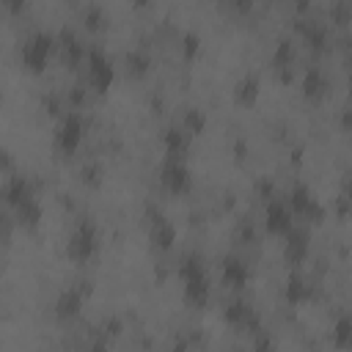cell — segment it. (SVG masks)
Masks as SVG:
<instances>
[{
    "label": "cell",
    "mask_w": 352,
    "mask_h": 352,
    "mask_svg": "<svg viewBox=\"0 0 352 352\" xmlns=\"http://www.w3.org/2000/svg\"><path fill=\"white\" fill-rule=\"evenodd\" d=\"M352 344V319L349 316H338L333 324V346L346 349Z\"/></svg>",
    "instance_id": "26"
},
{
    "label": "cell",
    "mask_w": 352,
    "mask_h": 352,
    "mask_svg": "<svg viewBox=\"0 0 352 352\" xmlns=\"http://www.w3.org/2000/svg\"><path fill=\"white\" fill-rule=\"evenodd\" d=\"M52 52H55V36H50L44 30H36V33H30L22 41V47H19V63L30 74H41L47 69Z\"/></svg>",
    "instance_id": "5"
},
{
    "label": "cell",
    "mask_w": 352,
    "mask_h": 352,
    "mask_svg": "<svg viewBox=\"0 0 352 352\" xmlns=\"http://www.w3.org/2000/svg\"><path fill=\"white\" fill-rule=\"evenodd\" d=\"M55 50L60 52V58H63V63L69 69H80L82 60H85V52H88V47L82 44V38L74 30H69V28H63L60 36L55 38Z\"/></svg>",
    "instance_id": "14"
},
{
    "label": "cell",
    "mask_w": 352,
    "mask_h": 352,
    "mask_svg": "<svg viewBox=\"0 0 352 352\" xmlns=\"http://www.w3.org/2000/svg\"><path fill=\"white\" fill-rule=\"evenodd\" d=\"M99 250V228L91 217H82L74 223L69 239H66V258L74 264H88Z\"/></svg>",
    "instance_id": "3"
},
{
    "label": "cell",
    "mask_w": 352,
    "mask_h": 352,
    "mask_svg": "<svg viewBox=\"0 0 352 352\" xmlns=\"http://www.w3.org/2000/svg\"><path fill=\"white\" fill-rule=\"evenodd\" d=\"M280 239H283V261L289 267H300L308 258V250H311V234H308V228L294 223Z\"/></svg>",
    "instance_id": "12"
},
{
    "label": "cell",
    "mask_w": 352,
    "mask_h": 352,
    "mask_svg": "<svg viewBox=\"0 0 352 352\" xmlns=\"http://www.w3.org/2000/svg\"><path fill=\"white\" fill-rule=\"evenodd\" d=\"M190 138H195V135H204V129H206V113L201 110V107H187L184 113H182V124H179Z\"/></svg>",
    "instance_id": "25"
},
{
    "label": "cell",
    "mask_w": 352,
    "mask_h": 352,
    "mask_svg": "<svg viewBox=\"0 0 352 352\" xmlns=\"http://www.w3.org/2000/svg\"><path fill=\"white\" fill-rule=\"evenodd\" d=\"M294 63H297V44L292 38H280L275 44V52H272V69H275V74H278L280 82H289L292 80Z\"/></svg>",
    "instance_id": "16"
},
{
    "label": "cell",
    "mask_w": 352,
    "mask_h": 352,
    "mask_svg": "<svg viewBox=\"0 0 352 352\" xmlns=\"http://www.w3.org/2000/svg\"><path fill=\"white\" fill-rule=\"evenodd\" d=\"M311 297H314L311 280H308L305 275H300V272H292V275L286 278V283H283V300L297 308V305L311 302Z\"/></svg>",
    "instance_id": "18"
},
{
    "label": "cell",
    "mask_w": 352,
    "mask_h": 352,
    "mask_svg": "<svg viewBox=\"0 0 352 352\" xmlns=\"http://www.w3.org/2000/svg\"><path fill=\"white\" fill-rule=\"evenodd\" d=\"M201 52V38L195 33H184L182 36V58L184 60H195Z\"/></svg>",
    "instance_id": "28"
},
{
    "label": "cell",
    "mask_w": 352,
    "mask_h": 352,
    "mask_svg": "<svg viewBox=\"0 0 352 352\" xmlns=\"http://www.w3.org/2000/svg\"><path fill=\"white\" fill-rule=\"evenodd\" d=\"M36 192H33V187H30V182L22 176V173H8V179H6V184H3V190H0V198H3V204L6 206H19L22 201H28V198H33Z\"/></svg>",
    "instance_id": "17"
},
{
    "label": "cell",
    "mask_w": 352,
    "mask_h": 352,
    "mask_svg": "<svg viewBox=\"0 0 352 352\" xmlns=\"http://www.w3.org/2000/svg\"><path fill=\"white\" fill-rule=\"evenodd\" d=\"M146 231H148V242H151V248L157 253L173 250V245H176V226L154 204L146 206Z\"/></svg>",
    "instance_id": "7"
},
{
    "label": "cell",
    "mask_w": 352,
    "mask_h": 352,
    "mask_svg": "<svg viewBox=\"0 0 352 352\" xmlns=\"http://www.w3.org/2000/svg\"><path fill=\"white\" fill-rule=\"evenodd\" d=\"M151 66H154V58L148 55V50H140V47L126 52V58H124V69L132 80H143L151 72Z\"/></svg>",
    "instance_id": "23"
},
{
    "label": "cell",
    "mask_w": 352,
    "mask_h": 352,
    "mask_svg": "<svg viewBox=\"0 0 352 352\" xmlns=\"http://www.w3.org/2000/svg\"><path fill=\"white\" fill-rule=\"evenodd\" d=\"M82 25H85L88 33H102V30L107 28V14H104V8H102L99 3H88V6L82 8Z\"/></svg>",
    "instance_id": "24"
},
{
    "label": "cell",
    "mask_w": 352,
    "mask_h": 352,
    "mask_svg": "<svg viewBox=\"0 0 352 352\" xmlns=\"http://www.w3.org/2000/svg\"><path fill=\"white\" fill-rule=\"evenodd\" d=\"M292 226H294V214H292L286 198H278V195L267 198L264 201V231L270 236H283Z\"/></svg>",
    "instance_id": "11"
},
{
    "label": "cell",
    "mask_w": 352,
    "mask_h": 352,
    "mask_svg": "<svg viewBox=\"0 0 352 352\" xmlns=\"http://www.w3.org/2000/svg\"><path fill=\"white\" fill-rule=\"evenodd\" d=\"M297 36L311 52H324L330 47V30L316 19H297Z\"/></svg>",
    "instance_id": "15"
},
{
    "label": "cell",
    "mask_w": 352,
    "mask_h": 352,
    "mask_svg": "<svg viewBox=\"0 0 352 352\" xmlns=\"http://www.w3.org/2000/svg\"><path fill=\"white\" fill-rule=\"evenodd\" d=\"M0 173H14V157L3 143H0Z\"/></svg>",
    "instance_id": "33"
},
{
    "label": "cell",
    "mask_w": 352,
    "mask_h": 352,
    "mask_svg": "<svg viewBox=\"0 0 352 352\" xmlns=\"http://www.w3.org/2000/svg\"><path fill=\"white\" fill-rule=\"evenodd\" d=\"M160 184L168 195H187L190 187H192V173L187 168L184 160H176V157H165L162 168H160Z\"/></svg>",
    "instance_id": "9"
},
{
    "label": "cell",
    "mask_w": 352,
    "mask_h": 352,
    "mask_svg": "<svg viewBox=\"0 0 352 352\" xmlns=\"http://www.w3.org/2000/svg\"><path fill=\"white\" fill-rule=\"evenodd\" d=\"M85 140V118L80 110H63L58 116V126H55V138H52V148L58 157H74L80 151Z\"/></svg>",
    "instance_id": "2"
},
{
    "label": "cell",
    "mask_w": 352,
    "mask_h": 352,
    "mask_svg": "<svg viewBox=\"0 0 352 352\" xmlns=\"http://www.w3.org/2000/svg\"><path fill=\"white\" fill-rule=\"evenodd\" d=\"M176 275L182 280V300L192 311H204L212 300V283L206 275V264L198 253H184L176 264Z\"/></svg>",
    "instance_id": "1"
},
{
    "label": "cell",
    "mask_w": 352,
    "mask_h": 352,
    "mask_svg": "<svg viewBox=\"0 0 352 352\" xmlns=\"http://www.w3.org/2000/svg\"><path fill=\"white\" fill-rule=\"evenodd\" d=\"M91 292H94V286H91L88 280H80V283L63 289V292L55 297V305H52L58 322H72V319H77V316L82 314L85 300L91 297Z\"/></svg>",
    "instance_id": "8"
},
{
    "label": "cell",
    "mask_w": 352,
    "mask_h": 352,
    "mask_svg": "<svg viewBox=\"0 0 352 352\" xmlns=\"http://www.w3.org/2000/svg\"><path fill=\"white\" fill-rule=\"evenodd\" d=\"M104 170H102V165H96V162H88V165H82V184H88V187H99L102 184V176Z\"/></svg>",
    "instance_id": "29"
},
{
    "label": "cell",
    "mask_w": 352,
    "mask_h": 352,
    "mask_svg": "<svg viewBox=\"0 0 352 352\" xmlns=\"http://www.w3.org/2000/svg\"><path fill=\"white\" fill-rule=\"evenodd\" d=\"M223 322L231 327V330H236V333H256V330H261V319H258V314H256V308L248 302V300H242V297H236V300H231L226 308H223Z\"/></svg>",
    "instance_id": "10"
},
{
    "label": "cell",
    "mask_w": 352,
    "mask_h": 352,
    "mask_svg": "<svg viewBox=\"0 0 352 352\" xmlns=\"http://www.w3.org/2000/svg\"><path fill=\"white\" fill-rule=\"evenodd\" d=\"M0 223H3V212H0Z\"/></svg>",
    "instance_id": "37"
},
{
    "label": "cell",
    "mask_w": 352,
    "mask_h": 352,
    "mask_svg": "<svg viewBox=\"0 0 352 352\" xmlns=\"http://www.w3.org/2000/svg\"><path fill=\"white\" fill-rule=\"evenodd\" d=\"M41 107H44L50 116H60V113L66 110V99H60L58 94H47V96L41 99Z\"/></svg>",
    "instance_id": "30"
},
{
    "label": "cell",
    "mask_w": 352,
    "mask_h": 352,
    "mask_svg": "<svg viewBox=\"0 0 352 352\" xmlns=\"http://www.w3.org/2000/svg\"><path fill=\"white\" fill-rule=\"evenodd\" d=\"M258 96H261V82H258L256 74H245V77L236 80V85H234V102L239 107H253L258 102Z\"/></svg>",
    "instance_id": "21"
},
{
    "label": "cell",
    "mask_w": 352,
    "mask_h": 352,
    "mask_svg": "<svg viewBox=\"0 0 352 352\" xmlns=\"http://www.w3.org/2000/svg\"><path fill=\"white\" fill-rule=\"evenodd\" d=\"M0 3H3V8H6L8 14H14V16H16V14H22V11H25V6H28V0H0Z\"/></svg>",
    "instance_id": "35"
},
{
    "label": "cell",
    "mask_w": 352,
    "mask_h": 352,
    "mask_svg": "<svg viewBox=\"0 0 352 352\" xmlns=\"http://www.w3.org/2000/svg\"><path fill=\"white\" fill-rule=\"evenodd\" d=\"M14 217H16V223L25 228V231H36L38 226H41V217H44V209H41V204H38V198L33 195V198H28V201H22L19 206H14Z\"/></svg>",
    "instance_id": "22"
},
{
    "label": "cell",
    "mask_w": 352,
    "mask_h": 352,
    "mask_svg": "<svg viewBox=\"0 0 352 352\" xmlns=\"http://www.w3.org/2000/svg\"><path fill=\"white\" fill-rule=\"evenodd\" d=\"M234 242H236V245H253V242H256V228H253V223H250L248 217H242V220L236 223V228H234Z\"/></svg>",
    "instance_id": "27"
},
{
    "label": "cell",
    "mask_w": 352,
    "mask_h": 352,
    "mask_svg": "<svg viewBox=\"0 0 352 352\" xmlns=\"http://www.w3.org/2000/svg\"><path fill=\"white\" fill-rule=\"evenodd\" d=\"M80 69H82V80H85L82 85L85 88H91L96 94H107L110 91V85L116 80V66L99 47H88L85 60H82Z\"/></svg>",
    "instance_id": "4"
},
{
    "label": "cell",
    "mask_w": 352,
    "mask_h": 352,
    "mask_svg": "<svg viewBox=\"0 0 352 352\" xmlns=\"http://www.w3.org/2000/svg\"><path fill=\"white\" fill-rule=\"evenodd\" d=\"M220 280H223L226 289L242 292L250 283V267H248V261L242 256H236V253H228L220 261Z\"/></svg>",
    "instance_id": "13"
},
{
    "label": "cell",
    "mask_w": 352,
    "mask_h": 352,
    "mask_svg": "<svg viewBox=\"0 0 352 352\" xmlns=\"http://www.w3.org/2000/svg\"><path fill=\"white\" fill-rule=\"evenodd\" d=\"M190 135L179 126V124H170L162 129V148H165V157H176V160H184L187 151H190Z\"/></svg>",
    "instance_id": "19"
},
{
    "label": "cell",
    "mask_w": 352,
    "mask_h": 352,
    "mask_svg": "<svg viewBox=\"0 0 352 352\" xmlns=\"http://www.w3.org/2000/svg\"><path fill=\"white\" fill-rule=\"evenodd\" d=\"M228 3H231V8H234L236 14H242V16H245V14H250V11H253V6H256V0H228Z\"/></svg>",
    "instance_id": "34"
},
{
    "label": "cell",
    "mask_w": 352,
    "mask_h": 352,
    "mask_svg": "<svg viewBox=\"0 0 352 352\" xmlns=\"http://www.w3.org/2000/svg\"><path fill=\"white\" fill-rule=\"evenodd\" d=\"M300 88H302V96H305L308 102H319V99L327 94L330 82H327V74H324L319 66H308V69L302 72Z\"/></svg>",
    "instance_id": "20"
},
{
    "label": "cell",
    "mask_w": 352,
    "mask_h": 352,
    "mask_svg": "<svg viewBox=\"0 0 352 352\" xmlns=\"http://www.w3.org/2000/svg\"><path fill=\"white\" fill-rule=\"evenodd\" d=\"M256 195H258L261 201H267V198H272V195H278V192H275V184H272L270 179H258V182H256Z\"/></svg>",
    "instance_id": "32"
},
{
    "label": "cell",
    "mask_w": 352,
    "mask_h": 352,
    "mask_svg": "<svg viewBox=\"0 0 352 352\" xmlns=\"http://www.w3.org/2000/svg\"><path fill=\"white\" fill-rule=\"evenodd\" d=\"M330 22L338 25V28H346L349 25V8H346V3H336L330 8Z\"/></svg>",
    "instance_id": "31"
},
{
    "label": "cell",
    "mask_w": 352,
    "mask_h": 352,
    "mask_svg": "<svg viewBox=\"0 0 352 352\" xmlns=\"http://www.w3.org/2000/svg\"><path fill=\"white\" fill-rule=\"evenodd\" d=\"M346 204H349V198H346V192H341V195H338V214H341V217L346 214Z\"/></svg>",
    "instance_id": "36"
},
{
    "label": "cell",
    "mask_w": 352,
    "mask_h": 352,
    "mask_svg": "<svg viewBox=\"0 0 352 352\" xmlns=\"http://www.w3.org/2000/svg\"><path fill=\"white\" fill-rule=\"evenodd\" d=\"M286 204H289L292 214L300 217V220H305V223H322L324 214H327V209L316 198V192L308 184H300V182L292 184V190L286 192Z\"/></svg>",
    "instance_id": "6"
}]
</instances>
